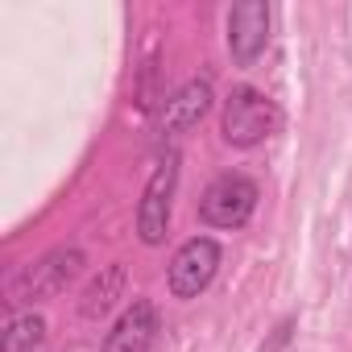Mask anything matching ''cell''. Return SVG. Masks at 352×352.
<instances>
[{"instance_id": "6da1fadb", "label": "cell", "mask_w": 352, "mask_h": 352, "mask_svg": "<svg viewBox=\"0 0 352 352\" xmlns=\"http://www.w3.org/2000/svg\"><path fill=\"white\" fill-rule=\"evenodd\" d=\"M83 265H87L83 249H75V245L50 249V253H42L38 261L21 265V270L13 274L5 302H9V307H21V302H46V298H58L67 286L79 282Z\"/></svg>"}, {"instance_id": "7a4b0ae2", "label": "cell", "mask_w": 352, "mask_h": 352, "mask_svg": "<svg viewBox=\"0 0 352 352\" xmlns=\"http://www.w3.org/2000/svg\"><path fill=\"white\" fill-rule=\"evenodd\" d=\"M278 129H282V108L265 91H257L249 83L232 87V96L224 100V116H220V133L232 149H257Z\"/></svg>"}, {"instance_id": "3957f363", "label": "cell", "mask_w": 352, "mask_h": 352, "mask_svg": "<svg viewBox=\"0 0 352 352\" xmlns=\"http://www.w3.org/2000/svg\"><path fill=\"white\" fill-rule=\"evenodd\" d=\"M261 187L249 174H220L199 195V220L208 228H245L257 212Z\"/></svg>"}, {"instance_id": "277c9868", "label": "cell", "mask_w": 352, "mask_h": 352, "mask_svg": "<svg viewBox=\"0 0 352 352\" xmlns=\"http://www.w3.org/2000/svg\"><path fill=\"white\" fill-rule=\"evenodd\" d=\"M174 191H179V149H166V157L153 166L149 183L141 191V204H137V236H141V245L157 249L166 241Z\"/></svg>"}, {"instance_id": "5b68a950", "label": "cell", "mask_w": 352, "mask_h": 352, "mask_svg": "<svg viewBox=\"0 0 352 352\" xmlns=\"http://www.w3.org/2000/svg\"><path fill=\"white\" fill-rule=\"evenodd\" d=\"M220 265H224L220 241H212V236H191V241L179 245V253L170 257L166 286H170L174 298H199V294L216 282Z\"/></svg>"}, {"instance_id": "8992f818", "label": "cell", "mask_w": 352, "mask_h": 352, "mask_svg": "<svg viewBox=\"0 0 352 352\" xmlns=\"http://www.w3.org/2000/svg\"><path fill=\"white\" fill-rule=\"evenodd\" d=\"M270 21H274V9L265 0H245V5L228 9V54L236 67H253L265 54Z\"/></svg>"}, {"instance_id": "52a82bcc", "label": "cell", "mask_w": 352, "mask_h": 352, "mask_svg": "<svg viewBox=\"0 0 352 352\" xmlns=\"http://www.w3.org/2000/svg\"><path fill=\"white\" fill-rule=\"evenodd\" d=\"M162 336V315H157V302L153 298H133L120 319L112 323V331L104 336V348L100 352H153Z\"/></svg>"}, {"instance_id": "ba28073f", "label": "cell", "mask_w": 352, "mask_h": 352, "mask_svg": "<svg viewBox=\"0 0 352 352\" xmlns=\"http://www.w3.org/2000/svg\"><path fill=\"white\" fill-rule=\"evenodd\" d=\"M212 104H216V96H212V83H208V79L183 83L174 96H166L162 108H157V129H162V137H183V133H191V129L212 112Z\"/></svg>"}, {"instance_id": "9c48e42d", "label": "cell", "mask_w": 352, "mask_h": 352, "mask_svg": "<svg viewBox=\"0 0 352 352\" xmlns=\"http://www.w3.org/2000/svg\"><path fill=\"white\" fill-rule=\"evenodd\" d=\"M124 294V265L120 261H112V265H104L100 270V278L83 290V298H79V311H83V319H104L112 307H116V298Z\"/></svg>"}, {"instance_id": "30bf717a", "label": "cell", "mask_w": 352, "mask_h": 352, "mask_svg": "<svg viewBox=\"0 0 352 352\" xmlns=\"http://www.w3.org/2000/svg\"><path fill=\"white\" fill-rule=\"evenodd\" d=\"M46 340V319L38 311H21L9 319L5 340H0V352H38Z\"/></svg>"}]
</instances>
